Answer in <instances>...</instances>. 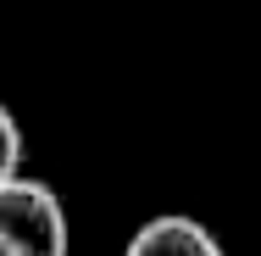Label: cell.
I'll use <instances>...</instances> for the list:
<instances>
[{"label": "cell", "mask_w": 261, "mask_h": 256, "mask_svg": "<svg viewBox=\"0 0 261 256\" xmlns=\"http://www.w3.org/2000/svg\"><path fill=\"white\" fill-rule=\"evenodd\" d=\"M17 178H22V128H17V117L0 106V190L17 184Z\"/></svg>", "instance_id": "obj_3"}, {"label": "cell", "mask_w": 261, "mask_h": 256, "mask_svg": "<svg viewBox=\"0 0 261 256\" xmlns=\"http://www.w3.org/2000/svg\"><path fill=\"white\" fill-rule=\"evenodd\" d=\"M122 256H228V251H222V240L211 234L200 217H189V212H161V217L139 223V228L128 234Z\"/></svg>", "instance_id": "obj_2"}, {"label": "cell", "mask_w": 261, "mask_h": 256, "mask_svg": "<svg viewBox=\"0 0 261 256\" xmlns=\"http://www.w3.org/2000/svg\"><path fill=\"white\" fill-rule=\"evenodd\" d=\"M67 206L45 178H17L0 190V256H67Z\"/></svg>", "instance_id": "obj_1"}]
</instances>
